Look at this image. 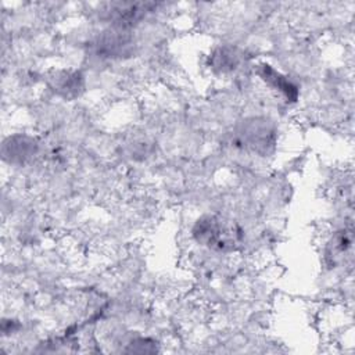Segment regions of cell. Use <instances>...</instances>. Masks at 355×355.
<instances>
[{"instance_id":"1","label":"cell","mask_w":355,"mask_h":355,"mask_svg":"<svg viewBox=\"0 0 355 355\" xmlns=\"http://www.w3.org/2000/svg\"><path fill=\"white\" fill-rule=\"evenodd\" d=\"M193 234L200 244L223 251L233 250L240 240V232L237 227L229 226L215 216L201 218L196 223Z\"/></svg>"},{"instance_id":"2","label":"cell","mask_w":355,"mask_h":355,"mask_svg":"<svg viewBox=\"0 0 355 355\" xmlns=\"http://www.w3.org/2000/svg\"><path fill=\"white\" fill-rule=\"evenodd\" d=\"M148 4H141V3H126V4H116L111 7V18L115 21L118 25H125L133 21H137L144 11L147 10Z\"/></svg>"},{"instance_id":"3","label":"cell","mask_w":355,"mask_h":355,"mask_svg":"<svg viewBox=\"0 0 355 355\" xmlns=\"http://www.w3.org/2000/svg\"><path fill=\"white\" fill-rule=\"evenodd\" d=\"M262 69H263V72H262L263 79H266V80H269L272 85L277 86L287 97L291 96V92H294L295 87H294L288 80H286L284 78H282V76H280L276 71H273L269 65H263Z\"/></svg>"}]
</instances>
